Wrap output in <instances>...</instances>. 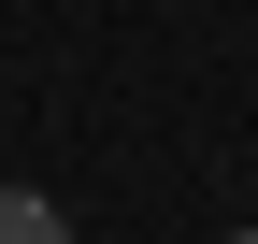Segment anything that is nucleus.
<instances>
[{
  "label": "nucleus",
  "mask_w": 258,
  "mask_h": 244,
  "mask_svg": "<svg viewBox=\"0 0 258 244\" xmlns=\"http://www.w3.org/2000/svg\"><path fill=\"white\" fill-rule=\"evenodd\" d=\"M244 244H258V230H244Z\"/></svg>",
  "instance_id": "nucleus-2"
},
{
  "label": "nucleus",
  "mask_w": 258,
  "mask_h": 244,
  "mask_svg": "<svg viewBox=\"0 0 258 244\" xmlns=\"http://www.w3.org/2000/svg\"><path fill=\"white\" fill-rule=\"evenodd\" d=\"M0 244H72V216H57L43 187H0Z\"/></svg>",
  "instance_id": "nucleus-1"
}]
</instances>
